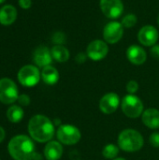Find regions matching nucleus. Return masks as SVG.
<instances>
[{
  "label": "nucleus",
  "instance_id": "23",
  "mask_svg": "<svg viewBox=\"0 0 159 160\" xmlns=\"http://www.w3.org/2000/svg\"><path fill=\"white\" fill-rule=\"evenodd\" d=\"M52 40L53 43H55V45H64L67 41V36L64 32L57 31L52 35Z\"/></svg>",
  "mask_w": 159,
  "mask_h": 160
},
{
  "label": "nucleus",
  "instance_id": "14",
  "mask_svg": "<svg viewBox=\"0 0 159 160\" xmlns=\"http://www.w3.org/2000/svg\"><path fill=\"white\" fill-rule=\"evenodd\" d=\"M127 58L131 64L141 66L145 63L147 59V53L142 47L133 44L127 49Z\"/></svg>",
  "mask_w": 159,
  "mask_h": 160
},
{
  "label": "nucleus",
  "instance_id": "4",
  "mask_svg": "<svg viewBox=\"0 0 159 160\" xmlns=\"http://www.w3.org/2000/svg\"><path fill=\"white\" fill-rule=\"evenodd\" d=\"M121 108L126 116L129 118H138L143 113V103L136 95L128 94L125 96L121 101Z\"/></svg>",
  "mask_w": 159,
  "mask_h": 160
},
{
  "label": "nucleus",
  "instance_id": "3",
  "mask_svg": "<svg viewBox=\"0 0 159 160\" xmlns=\"http://www.w3.org/2000/svg\"><path fill=\"white\" fill-rule=\"evenodd\" d=\"M118 146L125 152H137L140 151L144 144V140L142 134L132 128L124 129L118 136Z\"/></svg>",
  "mask_w": 159,
  "mask_h": 160
},
{
  "label": "nucleus",
  "instance_id": "9",
  "mask_svg": "<svg viewBox=\"0 0 159 160\" xmlns=\"http://www.w3.org/2000/svg\"><path fill=\"white\" fill-rule=\"evenodd\" d=\"M109 52V46L105 40L96 39L91 41L87 48L86 53L89 59L93 61H100L104 59Z\"/></svg>",
  "mask_w": 159,
  "mask_h": 160
},
{
  "label": "nucleus",
  "instance_id": "15",
  "mask_svg": "<svg viewBox=\"0 0 159 160\" xmlns=\"http://www.w3.org/2000/svg\"><path fill=\"white\" fill-rule=\"evenodd\" d=\"M43 153L47 160H59L63 155L62 143L56 141H50L45 145Z\"/></svg>",
  "mask_w": 159,
  "mask_h": 160
},
{
  "label": "nucleus",
  "instance_id": "18",
  "mask_svg": "<svg viewBox=\"0 0 159 160\" xmlns=\"http://www.w3.org/2000/svg\"><path fill=\"white\" fill-rule=\"evenodd\" d=\"M41 79L48 85H54L59 81V72L52 66H47L42 68Z\"/></svg>",
  "mask_w": 159,
  "mask_h": 160
},
{
  "label": "nucleus",
  "instance_id": "13",
  "mask_svg": "<svg viewBox=\"0 0 159 160\" xmlns=\"http://www.w3.org/2000/svg\"><path fill=\"white\" fill-rule=\"evenodd\" d=\"M33 61L38 68H45L50 66L52 62L51 50L46 46H38L33 53Z\"/></svg>",
  "mask_w": 159,
  "mask_h": 160
},
{
  "label": "nucleus",
  "instance_id": "21",
  "mask_svg": "<svg viewBox=\"0 0 159 160\" xmlns=\"http://www.w3.org/2000/svg\"><path fill=\"white\" fill-rule=\"evenodd\" d=\"M119 146L113 143H109L104 146L102 150V156L107 159H114L119 154Z\"/></svg>",
  "mask_w": 159,
  "mask_h": 160
},
{
  "label": "nucleus",
  "instance_id": "5",
  "mask_svg": "<svg viewBox=\"0 0 159 160\" xmlns=\"http://www.w3.org/2000/svg\"><path fill=\"white\" fill-rule=\"evenodd\" d=\"M19 82L24 87H33L36 86L41 78V72L37 67L33 65L23 66L17 74Z\"/></svg>",
  "mask_w": 159,
  "mask_h": 160
},
{
  "label": "nucleus",
  "instance_id": "7",
  "mask_svg": "<svg viewBox=\"0 0 159 160\" xmlns=\"http://www.w3.org/2000/svg\"><path fill=\"white\" fill-rule=\"evenodd\" d=\"M56 136L58 142L65 145H74L78 143L82 138L80 129L72 125L59 126L56 132Z\"/></svg>",
  "mask_w": 159,
  "mask_h": 160
},
{
  "label": "nucleus",
  "instance_id": "32",
  "mask_svg": "<svg viewBox=\"0 0 159 160\" xmlns=\"http://www.w3.org/2000/svg\"><path fill=\"white\" fill-rule=\"evenodd\" d=\"M6 0H0V4H3Z\"/></svg>",
  "mask_w": 159,
  "mask_h": 160
},
{
  "label": "nucleus",
  "instance_id": "29",
  "mask_svg": "<svg viewBox=\"0 0 159 160\" xmlns=\"http://www.w3.org/2000/svg\"><path fill=\"white\" fill-rule=\"evenodd\" d=\"M150 52L154 58L159 59V44H155L154 46H152Z\"/></svg>",
  "mask_w": 159,
  "mask_h": 160
},
{
  "label": "nucleus",
  "instance_id": "24",
  "mask_svg": "<svg viewBox=\"0 0 159 160\" xmlns=\"http://www.w3.org/2000/svg\"><path fill=\"white\" fill-rule=\"evenodd\" d=\"M126 89H127V92L128 94L134 95V94L139 90V83H138L136 81L131 80V81H129V82L127 83Z\"/></svg>",
  "mask_w": 159,
  "mask_h": 160
},
{
  "label": "nucleus",
  "instance_id": "22",
  "mask_svg": "<svg viewBox=\"0 0 159 160\" xmlns=\"http://www.w3.org/2000/svg\"><path fill=\"white\" fill-rule=\"evenodd\" d=\"M138 22V18L134 13H128L122 18L121 23L124 28H132L136 25Z\"/></svg>",
  "mask_w": 159,
  "mask_h": 160
},
{
  "label": "nucleus",
  "instance_id": "8",
  "mask_svg": "<svg viewBox=\"0 0 159 160\" xmlns=\"http://www.w3.org/2000/svg\"><path fill=\"white\" fill-rule=\"evenodd\" d=\"M124 35V26L120 22H109L103 28V38L109 44H115L121 40Z\"/></svg>",
  "mask_w": 159,
  "mask_h": 160
},
{
  "label": "nucleus",
  "instance_id": "31",
  "mask_svg": "<svg viewBox=\"0 0 159 160\" xmlns=\"http://www.w3.org/2000/svg\"><path fill=\"white\" fill-rule=\"evenodd\" d=\"M112 160H126L125 158H114V159Z\"/></svg>",
  "mask_w": 159,
  "mask_h": 160
},
{
  "label": "nucleus",
  "instance_id": "12",
  "mask_svg": "<svg viewBox=\"0 0 159 160\" xmlns=\"http://www.w3.org/2000/svg\"><path fill=\"white\" fill-rule=\"evenodd\" d=\"M120 98L116 93H108L106 95H104L101 99L99 100V109L100 111L105 113V114H112L114 112H116V110L119 108L120 106Z\"/></svg>",
  "mask_w": 159,
  "mask_h": 160
},
{
  "label": "nucleus",
  "instance_id": "30",
  "mask_svg": "<svg viewBox=\"0 0 159 160\" xmlns=\"http://www.w3.org/2000/svg\"><path fill=\"white\" fill-rule=\"evenodd\" d=\"M5 138H6V132H5V129H4L2 127H0V143L5 140Z\"/></svg>",
  "mask_w": 159,
  "mask_h": 160
},
{
  "label": "nucleus",
  "instance_id": "2",
  "mask_svg": "<svg viewBox=\"0 0 159 160\" xmlns=\"http://www.w3.org/2000/svg\"><path fill=\"white\" fill-rule=\"evenodd\" d=\"M7 151L14 160H32L36 155L35 144L26 135L14 136L7 144Z\"/></svg>",
  "mask_w": 159,
  "mask_h": 160
},
{
  "label": "nucleus",
  "instance_id": "16",
  "mask_svg": "<svg viewBox=\"0 0 159 160\" xmlns=\"http://www.w3.org/2000/svg\"><path fill=\"white\" fill-rule=\"evenodd\" d=\"M142 120L144 126L151 129L159 128V111L155 108L145 110L142 115Z\"/></svg>",
  "mask_w": 159,
  "mask_h": 160
},
{
  "label": "nucleus",
  "instance_id": "20",
  "mask_svg": "<svg viewBox=\"0 0 159 160\" xmlns=\"http://www.w3.org/2000/svg\"><path fill=\"white\" fill-rule=\"evenodd\" d=\"M23 115H24L23 110L18 105H12L7 111V117L8 121L14 124L22 121V119L23 118Z\"/></svg>",
  "mask_w": 159,
  "mask_h": 160
},
{
  "label": "nucleus",
  "instance_id": "6",
  "mask_svg": "<svg viewBox=\"0 0 159 160\" xmlns=\"http://www.w3.org/2000/svg\"><path fill=\"white\" fill-rule=\"evenodd\" d=\"M19 90L16 83L9 78L0 79V102L9 105L18 100Z\"/></svg>",
  "mask_w": 159,
  "mask_h": 160
},
{
  "label": "nucleus",
  "instance_id": "19",
  "mask_svg": "<svg viewBox=\"0 0 159 160\" xmlns=\"http://www.w3.org/2000/svg\"><path fill=\"white\" fill-rule=\"evenodd\" d=\"M52 59L59 63H65L69 59V51L64 45H54L51 49Z\"/></svg>",
  "mask_w": 159,
  "mask_h": 160
},
{
  "label": "nucleus",
  "instance_id": "1",
  "mask_svg": "<svg viewBox=\"0 0 159 160\" xmlns=\"http://www.w3.org/2000/svg\"><path fill=\"white\" fill-rule=\"evenodd\" d=\"M30 137L37 142H49L54 135V124L45 115H34L28 123Z\"/></svg>",
  "mask_w": 159,
  "mask_h": 160
},
{
  "label": "nucleus",
  "instance_id": "28",
  "mask_svg": "<svg viewBox=\"0 0 159 160\" xmlns=\"http://www.w3.org/2000/svg\"><path fill=\"white\" fill-rule=\"evenodd\" d=\"M19 6L23 9H28L32 6V0H19L18 1Z\"/></svg>",
  "mask_w": 159,
  "mask_h": 160
},
{
  "label": "nucleus",
  "instance_id": "25",
  "mask_svg": "<svg viewBox=\"0 0 159 160\" xmlns=\"http://www.w3.org/2000/svg\"><path fill=\"white\" fill-rule=\"evenodd\" d=\"M149 142L151 143V145L155 148H158L159 147V133L158 132H153L150 135L149 138Z\"/></svg>",
  "mask_w": 159,
  "mask_h": 160
},
{
  "label": "nucleus",
  "instance_id": "26",
  "mask_svg": "<svg viewBox=\"0 0 159 160\" xmlns=\"http://www.w3.org/2000/svg\"><path fill=\"white\" fill-rule=\"evenodd\" d=\"M17 101H18V102H19V104H20V105H22V106H28V105L30 104L31 99H30V97H29L28 95L22 94V95H20V96H19V98H18V100H17Z\"/></svg>",
  "mask_w": 159,
  "mask_h": 160
},
{
  "label": "nucleus",
  "instance_id": "17",
  "mask_svg": "<svg viewBox=\"0 0 159 160\" xmlns=\"http://www.w3.org/2000/svg\"><path fill=\"white\" fill-rule=\"evenodd\" d=\"M17 19V9L11 5H5L0 8V23L10 25Z\"/></svg>",
  "mask_w": 159,
  "mask_h": 160
},
{
  "label": "nucleus",
  "instance_id": "10",
  "mask_svg": "<svg viewBox=\"0 0 159 160\" xmlns=\"http://www.w3.org/2000/svg\"><path fill=\"white\" fill-rule=\"evenodd\" d=\"M99 6L102 13L112 20L119 18L124 12V4L122 0H100Z\"/></svg>",
  "mask_w": 159,
  "mask_h": 160
},
{
  "label": "nucleus",
  "instance_id": "33",
  "mask_svg": "<svg viewBox=\"0 0 159 160\" xmlns=\"http://www.w3.org/2000/svg\"><path fill=\"white\" fill-rule=\"evenodd\" d=\"M157 24H158V26H159V14H158V16H157Z\"/></svg>",
  "mask_w": 159,
  "mask_h": 160
},
{
  "label": "nucleus",
  "instance_id": "11",
  "mask_svg": "<svg viewBox=\"0 0 159 160\" xmlns=\"http://www.w3.org/2000/svg\"><path fill=\"white\" fill-rule=\"evenodd\" d=\"M158 38V31L154 25H144L140 29L138 33L139 42L147 47H152L157 44Z\"/></svg>",
  "mask_w": 159,
  "mask_h": 160
},
{
  "label": "nucleus",
  "instance_id": "27",
  "mask_svg": "<svg viewBox=\"0 0 159 160\" xmlns=\"http://www.w3.org/2000/svg\"><path fill=\"white\" fill-rule=\"evenodd\" d=\"M87 58H88L87 53H86V52H79V53L75 56V61H76L78 64H83V63L86 62Z\"/></svg>",
  "mask_w": 159,
  "mask_h": 160
}]
</instances>
